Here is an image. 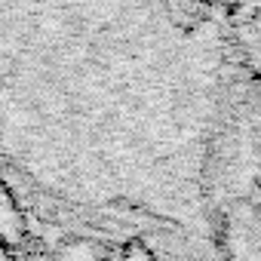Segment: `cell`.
I'll list each match as a JSON object with an SVG mask.
<instances>
[{"label": "cell", "mask_w": 261, "mask_h": 261, "mask_svg": "<svg viewBox=\"0 0 261 261\" xmlns=\"http://www.w3.org/2000/svg\"><path fill=\"white\" fill-rule=\"evenodd\" d=\"M28 240V218L19 209L16 194L0 181V246L4 249H19Z\"/></svg>", "instance_id": "obj_1"}, {"label": "cell", "mask_w": 261, "mask_h": 261, "mask_svg": "<svg viewBox=\"0 0 261 261\" xmlns=\"http://www.w3.org/2000/svg\"><path fill=\"white\" fill-rule=\"evenodd\" d=\"M123 261H157V255L148 249V243L142 240H126L123 246Z\"/></svg>", "instance_id": "obj_2"}, {"label": "cell", "mask_w": 261, "mask_h": 261, "mask_svg": "<svg viewBox=\"0 0 261 261\" xmlns=\"http://www.w3.org/2000/svg\"><path fill=\"white\" fill-rule=\"evenodd\" d=\"M0 261H19V258L13 255V249H4V246H0Z\"/></svg>", "instance_id": "obj_3"}, {"label": "cell", "mask_w": 261, "mask_h": 261, "mask_svg": "<svg viewBox=\"0 0 261 261\" xmlns=\"http://www.w3.org/2000/svg\"><path fill=\"white\" fill-rule=\"evenodd\" d=\"M101 261H111V258H101Z\"/></svg>", "instance_id": "obj_4"}]
</instances>
